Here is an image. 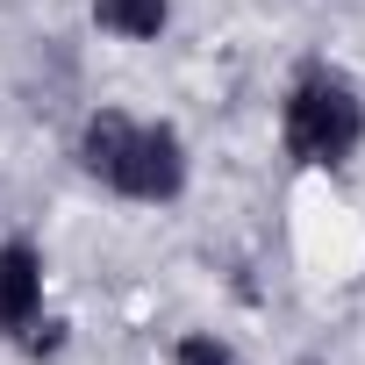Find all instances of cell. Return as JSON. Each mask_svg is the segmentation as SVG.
Here are the masks:
<instances>
[{
    "mask_svg": "<svg viewBox=\"0 0 365 365\" xmlns=\"http://www.w3.org/2000/svg\"><path fill=\"white\" fill-rule=\"evenodd\" d=\"M79 158L93 179H108L115 194L129 201H172L187 187V150L165 122H129V115H93L86 136H79Z\"/></svg>",
    "mask_w": 365,
    "mask_h": 365,
    "instance_id": "6da1fadb",
    "label": "cell"
},
{
    "mask_svg": "<svg viewBox=\"0 0 365 365\" xmlns=\"http://www.w3.org/2000/svg\"><path fill=\"white\" fill-rule=\"evenodd\" d=\"M179 365H237V351L215 344V336H187L179 344Z\"/></svg>",
    "mask_w": 365,
    "mask_h": 365,
    "instance_id": "5b68a950",
    "label": "cell"
},
{
    "mask_svg": "<svg viewBox=\"0 0 365 365\" xmlns=\"http://www.w3.org/2000/svg\"><path fill=\"white\" fill-rule=\"evenodd\" d=\"M365 136V101L344 72L329 65H308L287 93V150L301 165H344Z\"/></svg>",
    "mask_w": 365,
    "mask_h": 365,
    "instance_id": "7a4b0ae2",
    "label": "cell"
},
{
    "mask_svg": "<svg viewBox=\"0 0 365 365\" xmlns=\"http://www.w3.org/2000/svg\"><path fill=\"white\" fill-rule=\"evenodd\" d=\"M93 22L129 36V43H150L165 22H172V0H93Z\"/></svg>",
    "mask_w": 365,
    "mask_h": 365,
    "instance_id": "277c9868",
    "label": "cell"
},
{
    "mask_svg": "<svg viewBox=\"0 0 365 365\" xmlns=\"http://www.w3.org/2000/svg\"><path fill=\"white\" fill-rule=\"evenodd\" d=\"M43 308V265L29 244H0V329H29Z\"/></svg>",
    "mask_w": 365,
    "mask_h": 365,
    "instance_id": "3957f363",
    "label": "cell"
}]
</instances>
